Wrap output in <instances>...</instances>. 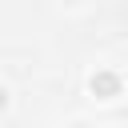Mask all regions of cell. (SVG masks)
Masks as SVG:
<instances>
[{
	"label": "cell",
	"instance_id": "6da1fadb",
	"mask_svg": "<svg viewBox=\"0 0 128 128\" xmlns=\"http://www.w3.org/2000/svg\"><path fill=\"white\" fill-rule=\"evenodd\" d=\"M88 88H92L96 96H104V100H112V96H120V76H116V72H108V68H100V72H92V80H88Z\"/></svg>",
	"mask_w": 128,
	"mask_h": 128
},
{
	"label": "cell",
	"instance_id": "3957f363",
	"mask_svg": "<svg viewBox=\"0 0 128 128\" xmlns=\"http://www.w3.org/2000/svg\"><path fill=\"white\" fill-rule=\"evenodd\" d=\"M76 128H84V124H76Z\"/></svg>",
	"mask_w": 128,
	"mask_h": 128
},
{
	"label": "cell",
	"instance_id": "7a4b0ae2",
	"mask_svg": "<svg viewBox=\"0 0 128 128\" xmlns=\"http://www.w3.org/2000/svg\"><path fill=\"white\" fill-rule=\"evenodd\" d=\"M4 104H8V92H4V88H0V108H4Z\"/></svg>",
	"mask_w": 128,
	"mask_h": 128
}]
</instances>
